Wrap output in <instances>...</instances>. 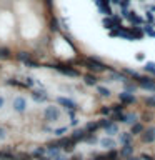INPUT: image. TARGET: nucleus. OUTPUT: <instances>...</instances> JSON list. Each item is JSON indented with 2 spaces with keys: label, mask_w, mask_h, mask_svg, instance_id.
Listing matches in <instances>:
<instances>
[{
  "label": "nucleus",
  "mask_w": 155,
  "mask_h": 160,
  "mask_svg": "<svg viewBox=\"0 0 155 160\" xmlns=\"http://www.w3.org/2000/svg\"><path fill=\"white\" fill-rule=\"evenodd\" d=\"M55 160H67V159H63V157H60V155H58V157H55Z\"/></svg>",
  "instance_id": "17"
},
{
  "label": "nucleus",
  "mask_w": 155,
  "mask_h": 160,
  "mask_svg": "<svg viewBox=\"0 0 155 160\" xmlns=\"http://www.w3.org/2000/svg\"><path fill=\"white\" fill-rule=\"evenodd\" d=\"M102 27L120 43L155 52V0H93Z\"/></svg>",
  "instance_id": "1"
},
{
  "label": "nucleus",
  "mask_w": 155,
  "mask_h": 160,
  "mask_svg": "<svg viewBox=\"0 0 155 160\" xmlns=\"http://www.w3.org/2000/svg\"><path fill=\"white\" fill-rule=\"evenodd\" d=\"M14 109H15L17 112H23V110L27 109V102H25V98H22V97L14 98Z\"/></svg>",
  "instance_id": "3"
},
{
  "label": "nucleus",
  "mask_w": 155,
  "mask_h": 160,
  "mask_svg": "<svg viewBox=\"0 0 155 160\" xmlns=\"http://www.w3.org/2000/svg\"><path fill=\"white\" fill-rule=\"evenodd\" d=\"M140 130H142V127H140V125H135V127H134V132H140Z\"/></svg>",
  "instance_id": "15"
},
{
  "label": "nucleus",
  "mask_w": 155,
  "mask_h": 160,
  "mask_svg": "<svg viewBox=\"0 0 155 160\" xmlns=\"http://www.w3.org/2000/svg\"><path fill=\"white\" fill-rule=\"evenodd\" d=\"M130 160H137V159H130Z\"/></svg>",
  "instance_id": "18"
},
{
  "label": "nucleus",
  "mask_w": 155,
  "mask_h": 160,
  "mask_svg": "<svg viewBox=\"0 0 155 160\" xmlns=\"http://www.w3.org/2000/svg\"><path fill=\"white\" fill-rule=\"evenodd\" d=\"M83 139V132L82 130H77V132H73V135H72V140L75 142V140H82Z\"/></svg>",
  "instance_id": "8"
},
{
  "label": "nucleus",
  "mask_w": 155,
  "mask_h": 160,
  "mask_svg": "<svg viewBox=\"0 0 155 160\" xmlns=\"http://www.w3.org/2000/svg\"><path fill=\"white\" fill-rule=\"evenodd\" d=\"M4 137H5V130L0 127V139H4Z\"/></svg>",
  "instance_id": "14"
},
{
  "label": "nucleus",
  "mask_w": 155,
  "mask_h": 160,
  "mask_svg": "<svg viewBox=\"0 0 155 160\" xmlns=\"http://www.w3.org/2000/svg\"><path fill=\"white\" fill-rule=\"evenodd\" d=\"M25 67H30V68H35V67H38V63L35 62V60H32V58H28V60H25Z\"/></svg>",
  "instance_id": "9"
},
{
  "label": "nucleus",
  "mask_w": 155,
  "mask_h": 160,
  "mask_svg": "<svg viewBox=\"0 0 155 160\" xmlns=\"http://www.w3.org/2000/svg\"><path fill=\"white\" fill-rule=\"evenodd\" d=\"M43 154H45V149H37L35 152H33V157H42Z\"/></svg>",
  "instance_id": "11"
},
{
  "label": "nucleus",
  "mask_w": 155,
  "mask_h": 160,
  "mask_svg": "<svg viewBox=\"0 0 155 160\" xmlns=\"http://www.w3.org/2000/svg\"><path fill=\"white\" fill-rule=\"evenodd\" d=\"M17 58H18L20 62H25V60L30 58V53H27V52H18V53H17Z\"/></svg>",
  "instance_id": "6"
},
{
  "label": "nucleus",
  "mask_w": 155,
  "mask_h": 160,
  "mask_svg": "<svg viewBox=\"0 0 155 160\" xmlns=\"http://www.w3.org/2000/svg\"><path fill=\"white\" fill-rule=\"evenodd\" d=\"M60 117V112H58L57 107H47L45 109V119L50 120V122H55Z\"/></svg>",
  "instance_id": "2"
},
{
  "label": "nucleus",
  "mask_w": 155,
  "mask_h": 160,
  "mask_svg": "<svg viewBox=\"0 0 155 160\" xmlns=\"http://www.w3.org/2000/svg\"><path fill=\"white\" fill-rule=\"evenodd\" d=\"M58 103H60V105H63V107H67V109H70V110L77 107V105H75V102L68 100V98H63V97H60V98H58Z\"/></svg>",
  "instance_id": "4"
},
{
  "label": "nucleus",
  "mask_w": 155,
  "mask_h": 160,
  "mask_svg": "<svg viewBox=\"0 0 155 160\" xmlns=\"http://www.w3.org/2000/svg\"><path fill=\"white\" fill-rule=\"evenodd\" d=\"M2 107H4V98L0 97V109H2Z\"/></svg>",
  "instance_id": "16"
},
{
  "label": "nucleus",
  "mask_w": 155,
  "mask_h": 160,
  "mask_svg": "<svg viewBox=\"0 0 155 160\" xmlns=\"http://www.w3.org/2000/svg\"><path fill=\"white\" fill-rule=\"evenodd\" d=\"M12 160H14V159H12Z\"/></svg>",
  "instance_id": "19"
},
{
  "label": "nucleus",
  "mask_w": 155,
  "mask_h": 160,
  "mask_svg": "<svg viewBox=\"0 0 155 160\" xmlns=\"http://www.w3.org/2000/svg\"><path fill=\"white\" fill-rule=\"evenodd\" d=\"M12 57V52L10 48H7V47H0V58L2 60H7V58Z\"/></svg>",
  "instance_id": "5"
},
{
  "label": "nucleus",
  "mask_w": 155,
  "mask_h": 160,
  "mask_svg": "<svg viewBox=\"0 0 155 160\" xmlns=\"http://www.w3.org/2000/svg\"><path fill=\"white\" fill-rule=\"evenodd\" d=\"M154 139H155V130H149V132L145 134V137H144L145 142H152Z\"/></svg>",
  "instance_id": "7"
},
{
  "label": "nucleus",
  "mask_w": 155,
  "mask_h": 160,
  "mask_svg": "<svg viewBox=\"0 0 155 160\" xmlns=\"http://www.w3.org/2000/svg\"><path fill=\"white\" fill-rule=\"evenodd\" d=\"M132 154V149H130V147H125L124 149V155H130Z\"/></svg>",
  "instance_id": "13"
},
{
  "label": "nucleus",
  "mask_w": 155,
  "mask_h": 160,
  "mask_svg": "<svg viewBox=\"0 0 155 160\" xmlns=\"http://www.w3.org/2000/svg\"><path fill=\"white\" fill-rule=\"evenodd\" d=\"M102 145H105V147H114V142L110 139H103L102 140Z\"/></svg>",
  "instance_id": "10"
},
{
  "label": "nucleus",
  "mask_w": 155,
  "mask_h": 160,
  "mask_svg": "<svg viewBox=\"0 0 155 160\" xmlns=\"http://www.w3.org/2000/svg\"><path fill=\"white\" fill-rule=\"evenodd\" d=\"M65 132H67V129H57L55 130V135H63Z\"/></svg>",
  "instance_id": "12"
}]
</instances>
